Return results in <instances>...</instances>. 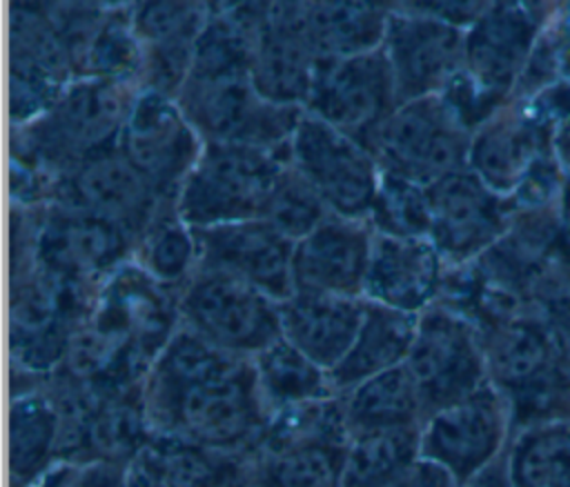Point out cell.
I'll use <instances>...</instances> for the list:
<instances>
[{
  "label": "cell",
  "instance_id": "obj_1",
  "mask_svg": "<svg viewBox=\"0 0 570 487\" xmlns=\"http://www.w3.org/2000/svg\"><path fill=\"white\" fill-rule=\"evenodd\" d=\"M151 434L247 454L272 411L252 358L225 354L178 325L140 382Z\"/></svg>",
  "mask_w": 570,
  "mask_h": 487
},
{
  "label": "cell",
  "instance_id": "obj_2",
  "mask_svg": "<svg viewBox=\"0 0 570 487\" xmlns=\"http://www.w3.org/2000/svg\"><path fill=\"white\" fill-rule=\"evenodd\" d=\"M178 325L176 296L127 262L98 287L51 374L94 394L136 387Z\"/></svg>",
  "mask_w": 570,
  "mask_h": 487
},
{
  "label": "cell",
  "instance_id": "obj_3",
  "mask_svg": "<svg viewBox=\"0 0 570 487\" xmlns=\"http://www.w3.org/2000/svg\"><path fill=\"white\" fill-rule=\"evenodd\" d=\"M140 93L131 80L76 78L33 120L9 129V162L42 176L49 187L89 156L118 142Z\"/></svg>",
  "mask_w": 570,
  "mask_h": 487
},
{
  "label": "cell",
  "instance_id": "obj_4",
  "mask_svg": "<svg viewBox=\"0 0 570 487\" xmlns=\"http://www.w3.org/2000/svg\"><path fill=\"white\" fill-rule=\"evenodd\" d=\"M550 11L552 2H488L465 29L463 69L441 96L470 131L512 98Z\"/></svg>",
  "mask_w": 570,
  "mask_h": 487
},
{
  "label": "cell",
  "instance_id": "obj_5",
  "mask_svg": "<svg viewBox=\"0 0 570 487\" xmlns=\"http://www.w3.org/2000/svg\"><path fill=\"white\" fill-rule=\"evenodd\" d=\"M347 451L341 396L278 409L247 451V487H343Z\"/></svg>",
  "mask_w": 570,
  "mask_h": 487
},
{
  "label": "cell",
  "instance_id": "obj_6",
  "mask_svg": "<svg viewBox=\"0 0 570 487\" xmlns=\"http://www.w3.org/2000/svg\"><path fill=\"white\" fill-rule=\"evenodd\" d=\"M476 329L488 380L508 400L514 431L541 420L570 418V391L557 371L552 334L543 311L490 320Z\"/></svg>",
  "mask_w": 570,
  "mask_h": 487
},
{
  "label": "cell",
  "instance_id": "obj_7",
  "mask_svg": "<svg viewBox=\"0 0 570 487\" xmlns=\"http://www.w3.org/2000/svg\"><path fill=\"white\" fill-rule=\"evenodd\" d=\"M134 238L120 227L60 205H11V251H31L49 274L100 287L131 260Z\"/></svg>",
  "mask_w": 570,
  "mask_h": 487
},
{
  "label": "cell",
  "instance_id": "obj_8",
  "mask_svg": "<svg viewBox=\"0 0 570 487\" xmlns=\"http://www.w3.org/2000/svg\"><path fill=\"white\" fill-rule=\"evenodd\" d=\"M287 160V151L205 142L178 193L183 220L198 229L263 218Z\"/></svg>",
  "mask_w": 570,
  "mask_h": 487
},
{
  "label": "cell",
  "instance_id": "obj_9",
  "mask_svg": "<svg viewBox=\"0 0 570 487\" xmlns=\"http://www.w3.org/2000/svg\"><path fill=\"white\" fill-rule=\"evenodd\" d=\"M472 131L443 96L401 102L367 138L379 169L421 187L468 169Z\"/></svg>",
  "mask_w": 570,
  "mask_h": 487
},
{
  "label": "cell",
  "instance_id": "obj_10",
  "mask_svg": "<svg viewBox=\"0 0 570 487\" xmlns=\"http://www.w3.org/2000/svg\"><path fill=\"white\" fill-rule=\"evenodd\" d=\"M178 318L198 338L238 358H254L283 336L274 298L205 267L180 287Z\"/></svg>",
  "mask_w": 570,
  "mask_h": 487
},
{
  "label": "cell",
  "instance_id": "obj_11",
  "mask_svg": "<svg viewBox=\"0 0 570 487\" xmlns=\"http://www.w3.org/2000/svg\"><path fill=\"white\" fill-rule=\"evenodd\" d=\"M425 418L474 394L488 382L483 342L463 314L432 302L419 314L405 360Z\"/></svg>",
  "mask_w": 570,
  "mask_h": 487
},
{
  "label": "cell",
  "instance_id": "obj_12",
  "mask_svg": "<svg viewBox=\"0 0 570 487\" xmlns=\"http://www.w3.org/2000/svg\"><path fill=\"white\" fill-rule=\"evenodd\" d=\"M178 107L203 142L245 145L267 151H287L303 118V107L265 100L249 78L187 80Z\"/></svg>",
  "mask_w": 570,
  "mask_h": 487
},
{
  "label": "cell",
  "instance_id": "obj_13",
  "mask_svg": "<svg viewBox=\"0 0 570 487\" xmlns=\"http://www.w3.org/2000/svg\"><path fill=\"white\" fill-rule=\"evenodd\" d=\"M287 156L292 167L332 213L367 220L381 169L365 145L303 113Z\"/></svg>",
  "mask_w": 570,
  "mask_h": 487
},
{
  "label": "cell",
  "instance_id": "obj_14",
  "mask_svg": "<svg viewBox=\"0 0 570 487\" xmlns=\"http://www.w3.org/2000/svg\"><path fill=\"white\" fill-rule=\"evenodd\" d=\"M399 105L390 62L379 47L350 58H318L305 113L365 145Z\"/></svg>",
  "mask_w": 570,
  "mask_h": 487
},
{
  "label": "cell",
  "instance_id": "obj_15",
  "mask_svg": "<svg viewBox=\"0 0 570 487\" xmlns=\"http://www.w3.org/2000/svg\"><path fill=\"white\" fill-rule=\"evenodd\" d=\"M203 138L176 100L140 91L118 136V151L160 200H176L203 153Z\"/></svg>",
  "mask_w": 570,
  "mask_h": 487
},
{
  "label": "cell",
  "instance_id": "obj_16",
  "mask_svg": "<svg viewBox=\"0 0 570 487\" xmlns=\"http://www.w3.org/2000/svg\"><path fill=\"white\" fill-rule=\"evenodd\" d=\"M381 49L390 62L399 102L441 96L463 69L465 29L419 7L390 4Z\"/></svg>",
  "mask_w": 570,
  "mask_h": 487
},
{
  "label": "cell",
  "instance_id": "obj_17",
  "mask_svg": "<svg viewBox=\"0 0 570 487\" xmlns=\"http://www.w3.org/2000/svg\"><path fill=\"white\" fill-rule=\"evenodd\" d=\"M512 431L510 405L488 380L474 394L425 418L419 454L463 485L508 449Z\"/></svg>",
  "mask_w": 570,
  "mask_h": 487
},
{
  "label": "cell",
  "instance_id": "obj_18",
  "mask_svg": "<svg viewBox=\"0 0 570 487\" xmlns=\"http://www.w3.org/2000/svg\"><path fill=\"white\" fill-rule=\"evenodd\" d=\"M430 242L445 267H463L490 251L510 229L514 207L470 169L428 187Z\"/></svg>",
  "mask_w": 570,
  "mask_h": 487
},
{
  "label": "cell",
  "instance_id": "obj_19",
  "mask_svg": "<svg viewBox=\"0 0 570 487\" xmlns=\"http://www.w3.org/2000/svg\"><path fill=\"white\" fill-rule=\"evenodd\" d=\"M49 202L107 220L136 242L158 207L169 200H160L151 191L116 142L56 178L49 187Z\"/></svg>",
  "mask_w": 570,
  "mask_h": 487
},
{
  "label": "cell",
  "instance_id": "obj_20",
  "mask_svg": "<svg viewBox=\"0 0 570 487\" xmlns=\"http://www.w3.org/2000/svg\"><path fill=\"white\" fill-rule=\"evenodd\" d=\"M76 80L42 2L9 4V125L40 116Z\"/></svg>",
  "mask_w": 570,
  "mask_h": 487
},
{
  "label": "cell",
  "instance_id": "obj_21",
  "mask_svg": "<svg viewBox=\"0 0 570 487\" xmlns=\"http://www.w3.org/2000/svg\"><path fill=\"white\" fill-rule=\"evenodd\" d=\"M552 149V127L532 98H510L472 131L468 169L510 198Z\"/></svg>",
  "mask_w": 570,
  "mask_h": 487
},
{
  "label": "cell",
  "instance_id": "obj_22",
  "mask_svg": "<svg viewBox=\"0 0 570 487\" xmlns=\"http://www.w3.org/2000/svg\"><path fill=\"white\" fill-rule=\"evenodd\" d=\"M316 60L303 2H256L249 82L265 100L305 109Z\"/></svg>",
  "mask_w": 570,
  "mask_h": 487
},
{
  "label": "cell",
  "instance_id": "obj_23",
  "mask_svg": "<svg viewBox=\"0 0 570 487\" xmlns=\"http://www.w3.org/2000/svg\"><path fill=\"white\" fill-rule=\"evenodd\" d=\"M194 238L198 267L243 280L276 302H283L294 294V240L283 236L265 218L198 227L194 229Z\"/></svg>",
  "mask_w": 570,
  "mask_h": 487
},
{
  "label": "cell",
  "instance_id": "obj_24",
  "mask_svg": "<svg viewBox=\"0 0 570 487\" xmlns=\"http://www.w3.org/2000/svg\"><path fill=\"white\" fill-rule=\"evenodd\" d=\"M212 2H131L140 47V91L176 100L189 78Z\"/></svg>",
  "mask_w": 570,
  "mask_h": 487
},
{
  "label": "cell",
  "instance_id": "obj_25",
  "mask_svg": "<svg viewBox=\"0 0 570 487\" xmlns=\"http://www.w3.org/2000/svg\"><path fill=\"white\" fill-rule=\"evenodd\" d=\"M374 229L365 218L332 213L314 231L294 242V291H318L363 298Z\"/></svg>",
  "mask_w": 570,
  "mask_h": 487
},
{
  "label": "cell",
  "instance_id": "obj_26",
  "mask_svg": "<svg viewBox=\"0 0 570 487\" xmlns=\"http://www.w3.org/2000/svg\"><path fill=\"white\" fill-rule=\"evenodd\" d=\"M445 262L428 238H392L374 231L363 298L421 314L441 289Z\"/></svg>",
  "mask_w": 570,
  "mask_h": 487
},
{
  "label": "cell",
  "instance_id": "obj_27",
  "mask_svg": "<svg viewBox=\"0 0 570 487\" xmlns=\"http://www.w3.org/2000/svg\"><path fill=\"white\" fill-rule=\"evenodd\" d=\"M9 374V487H29L58 463L60 416L42 376L11 367Z\"/></svg>",
  "mask_w": 570,
  "mask_h": 487
},
{
  "label": "cell",
  "instance_id": "obj_28",
  "mask_svg": "<svg viewBox=\"0 0 570 487\" xmlns=\"http://www.w3.org/2000/svg\"><path fill=\"white\" fill-rule=\"evenodd\" d=\"M278 314L283 338L332 371L356 338L365 314V298L294 291L278 302Z\"/></svg>",
  "mask_w": 570,
  "mask_h": 487
},
{
  "label": "cell",
  "instance_id": "obj_29",
  "mask_svg": "<svg viewBox=\"0 0 570 487\" xmlns=\"http://www.w3.org/2000/svg\"><path fill=\"white\" fill-rule=\"evenodd\" d=\"M163 487H247V454L151 434L134 460Z\"/></svg>",
  "mask_w": 570,
  "mask_h": 487
},
{
  "label": "cell",
  "instance_id": "obj_30",
  "mask_svg": "<svg viewBox=\"0 0 570 487\" xmlns=\"http://www.w3.org/2000/svg\"><path fill=\"white\" fill-rule=\"evenodd\" d=\"M416 320L419 314H405L365 300V314L356 338L343 360L330 371V382L336 396L372 376L405 365L416 334Z\"/></svg>",
  "mask_w": 570,
  "mask_h": 487
},
{
  "label": "cell",
  "instance_id": "obj_31",
  "mask_svg": "<svg viewBox=\"0 0 570 487\" xmlns=\"http://www.w3.org/2000/svg\"><path fill=\"white\" fill-rule=\"evenodd\" d=\"M345 427L352 436L423 427L425 414L405 365L372 376L341 394Z\"/></svg>",
  "mask_w": 570,
  "mask_h": 487
},
{
  "label": "cell",
  "instance_id": "obj_32",
  "mask_svg": "<svg viewBox=\"0 0 570 487\" xmlns=\"http://www.w3.org/2000/svg\"><path fill=\"white\" fill-rule=\"evenodd\" d=\"M390 4L303 2V20L316 58H350L383 44Z\"/></svg>",
  "mask_w": 570,
  "mask_h": 487
},
{
  "label": "cell",
  "instance_id": "obj_33",
  "mask_svg": "<svg viewBox=\"0 0 570 487\" xmlns=\"http://www.w3.org/2000/svg\"><path fill=\"white\" fill-rule=\"evenodd\" d=\"M256 2H212L187 80L249 78Z\"/></svg>",
  "mask_w": 570,
  "mask_h": 487
},
{
  "label": "cell",
  "instance_id": "obj_34",
  "mask_svg": "<svg viewBox=\"0 0 570 487\" xmlns=\"http://www.w3.org/2000/svg\"><path fill=\"white\" fill-rule=\"evenodd\" d=\"M252 365L258 389L272 414L285 407L336 396L330 382V371L283 336L258 351L252 358Z\"/></svg>",
  "mask_w": 570,
  "mask_h": 487
},
{
  "label": "cell",
  "instance_id": "obj_35",
  "mask_svg": "<svg viewBox=\"0 0 570 487\" xmlns=\"http://www.w3.org/2000/svg\"><path fill=\"white\" fill-rule=\"evenodd\" d=\"M131 260L176 294L191 278L198 269L196 238L194 229L183 220L176 202L169 200L158 207L136 240Z\"/></svg>",
  "mask_w": 570,
  "mask_h": 487
},
{
  "label": "cell",
  "instance_id": "obj_36",
  "mask_svg": "<svg viewBox=\"0 0 570 487\" xmlns=\"http://www.w3.org/2000/svg\"><path fill=\"white\" fill-rule=\"evenodd\" d=\"M508 467L514 487H570V418L517 429L508 445Z\"/></svg>",
  "mask_w": 570,
  "mask_h": 487
},
{
  "label": "cell",
  "instance_id": "obj_37",
  "mask_svg": "<svg viewBox=\"0 0 570 487\" xmlns=\"http://www.w3.org/2000/svg\"><path fill=\"white\" fill-rule=\"evenodd\" d=\"M421 427L374 431L350 438L343 487H387L419 458Z\"/></svg>",
  "mask_w": 570,
  "mask_h": 487
},
{
  "label": "cell",
  "instance_id": "obj_38",
  "mask_svg": "<svg viewBox=\"0 0 570 487\" xmlns=\"http://www.w3.org/2000/svg\"><path fill=\"white\" fill-rule=\"evenodd\" d=\"M140 47L131 24V2H111L91 36L76 78L131 80L138 85Z\"/></svg>",
  "mask_w": 570,
  "mask_h": 487
},
{
  "label": "cell",
  "instance_id": "obj_39",
  "mask_svg": "<svg viewBox=\"0 0 570 487\" xmlns=\"http://www.w3.org/2000/svg\"><path fill=\"white\" fill-rule=\"evenodd\" d=\"M367 222L383 236L430 240L428 187L381 171Z\"/></svg>",
  "mask_w": 570,
  "mask_h": 487
},
{
  "label": "cell",
  "instance_id": "obj_40",
  "mask_svg": "<svg viewBox=\"0 0 570 487\" xmlns=\"http://www.w3.org/2000/svg\"><path fill=\"white\" fill-rule=\"evenodd\" d=\"M330 216L332 211L325 207L318 193L301 178V173L287 160L272 189L263 218L274 225L283 236L296 242L314 231Z\"/></svg>",
  "mask_w": 570,
  "mask_h": 487
},
{
  "label": "cell",
  "instance_id": "obj_41",
  "mask_svg": "<svg viewBox=\"0 0 570 487\" xmlns=\"http://www.w3.org/2000/svg\"><path fill=\"white\" fill-rule=\"evenodd\" d=\"M127 469L129 467L100 460H58L29 487H125Z\"/></svg>",
  "mask_w": 570,
  "mask_h": 487
},
{
  "label": "cell",
  "instance_id": "obj_42",
  "mask_svg": "<svg viewBox=\"0 0 570 487\" xmlns=\"http://www.w3.org/2000/svg\"><path fill=\"white\" fill-rule=\"evenodd\" d=\"M532 100L541 107L546 118L552 127V149L559 160V165L570 171V82H557L537 96Z\"/></svg>",
  "mask_w": 570,
  "mask_h": 487
},
{
  "label": "cell",
  "instance_id": "obj_43",
  "mask_svg": "<svg viewBox=\"0 0 570 487\" xmlns=\"http://www.w3.org/2000/svg\"><path fill=\"white\" fill-rule=\"evenodd\" d=\"M550 334H552V345H554V360H557V371L570 391V294L557 298L543 309Z\"/></svg>",
  "mask_w": 570,
  "mask_h": 487
},
{
  "label": "cell",
  "instance_id": "obj_44",
  "mask_svg": "<svg viewBox=\"0 0 570 487\" xmlns=\"http://www.w3.org/2000/svg\"><path fill=\"white\" fill-rule=\"evenodd\" d=\"M554 262L570 278V171H566L561 193H559V200H557Z\"/></svg>",
  "mask_w": 570,
  "mask_h": 487
},
{
  "label": "cell",
  "instance_id": "obj_45",
  "mask_svg": "<svg viewBox=\"0 0 570 487\" xmlns=\"http://www.w3.org/2000/svg\"><path fill=\"white\" fill-rule=\"evenodd\" d=\"M387 487H461V485L441 465L419 458L399 480H394Z\"/></svg>",
  "mask_w": 570,
  "mask_h": 487
},
{
  "label": "cell",
  "instance_id": "obj_46",
  "mask_svg": "<svg viewBox=\"0 0 570 487\" xmlns=\"http://www.w3.org/2000/svg\"><path fill=\"white\" fill-rule=\"evenodd\" d=\"M419 7L454 27L468 29L485 11L488 2H419Z\"/></svg>",
  "mask_w": 570,
  "mask_h": 487
},
{
  "label": "cell",
  "instance_id": "obj_47",
  "mask_svg": "<svg viewBox=\"0 0 570 487\" xmlns=\"http://www.w3.org/2000/svg\"><path fill=\"white\" fill-rule=\"evenodd\" d=\"M461 487H514L508 467V449L481 471H476L472 478H468Z\"/></svg>",
  "mask_w": 570,
  "mask_h": 487
},
{
  "label": "cell",
  "instance_id": "obj_48",
  "mask_svg": "<svg viewBox=\"0 0 570 487\" xmlns=\"http://www.w3.org/2000/svg\"><path fill=\"white\" fill-rule=\"evenodd\" d=\"M125 487H163L160 483H156L149 474H145L138 465H129L127 469V485Z\"/></svg>",
  "mask_w": 570,
  "mask_h": 487
}]
</instances>
